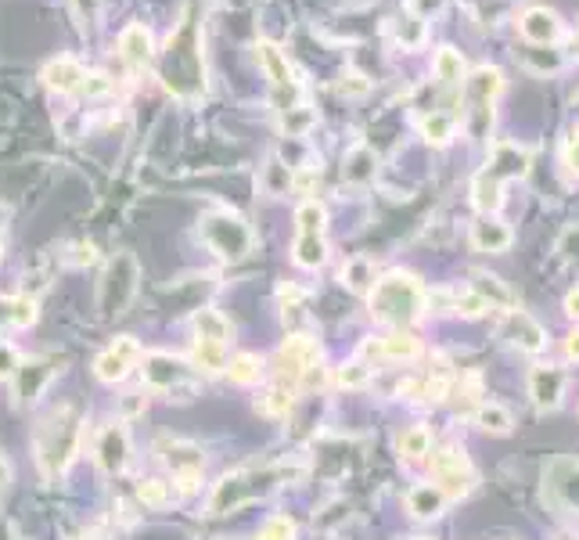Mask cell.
<instances>
[{"label":"cell","mask_w":579,"mask_h":540,"mask_svg":"<svg viewBox=\"0 0 579 540\" xmlns=\"http://www.w3.org/2000/svg\"><path fill=\"white\" fill-rule=\"evenodd\" d=\"M80 443H83L80 414L72 411L69 404L54 407L44 422L36 425L33 447H36V465H40V472H44L47 479H58L65 468L76 461V454H80Z\"/></svg>","instance_id":"cell-1"},{"label":"cell","mask_w":579,"mask_h":540,"mask_svg":"<svg viewBox=\"0 0 579 540\" xmlns=\"http://www.w3.org/2000/svg\"><path fill=\"white\" fill-rule=\"evenodd\" d=\"M421 310H425V288L407 270H392L371 288V314H375V321L403 328V324L418 321Z\"/></svg>","instance_id":"cell-2"},{"label":"cell","mask_w":579,"mask_h":540,"mask_svg":"<svg viewBox=\"0 0 579 540\" xmlns=\"http://www.w3.org/2000/svg\"><path fill=\"white\" fill-rule=\"evenodd\" d=\"M137 288H141V267H137L134 252H116L108 260L105 274L98 285V314L101 317H123L134 303Z\"/></svg>","instance_id":"cell-3"},{"label":"cell","mask_w":579,"mask_h":540,"mask_svg":"<svg viewBox=\"0 0 579 540\" xmlns=\"http://www.w3.org/2000/svg\"><path fill=\"white\" fill-rule=\"evenodd\" d=\"M202 242L220 256V260H241L249 256L252 245H256V234L252 227L241 220L234 209H209L202 216Z\"/></svg>","instance_id":"cell-4"},{"label":"cell","mask_w":579,"mask_h":540,"mask_svg":"<svg viewBox=\"0 0 579 540\" xmlns=\"http://www.w3.org/2000/svg\"><path fill=\"white\" fill-rule=\"evenodd\" d=\"M141 360H144L141 339H134V335H119L105 353H98V360H94V378L105 382V386H119V382L130 378V371L141 368Z\"/></svg>","instance_id":"cell-5"},{"label":"cell","mask_w":579,"mask_h":540,"mask_svg":"<svg viewBox=\"0 0 579 540\" xmlns=\"http://www.w3.org/2000/svg\"><path fill=\"white\" fill-rule=\"evenodd\" d=\"M195 368L191 360L177 357V353H144L141 360V378L152 393H173L177 386H188Z\"/></svg>","instance_id":"cell-6"},{"label":"cell","mask_w":579,"mask_h":540,"mask_svg":"<svg viewBox=\"0 0 579 540\" xmlns=\"http://www.w3.org/2000/svg\"><path fill=\"white\" fill-rule=\"evenodd\" d=\"M58 375V360L51 357H29L22 360L11 375V396H15V407H33L40 396L47 393V386Z\"/></svg>","instance_id":"cell-7"},{"label":"cell","mask_w":579,"mask_h":540,"mask_svg":"<svg viewBox=\"0 0 579 540\" xmlns=\"http://www.w3.org/2000/svg\"><path fill=\"white\" fill-rule=\"evenodd\" d=\"M317 360H321V346H317V339H310V335H288V339L281 342V350H277V360H274L277 382H281V386L299 382Z\"/></svg>","instance_id":"cell-8"},{"label":"cell","mask_w":579,"mask_h":540,"mask_svg":"<svg viewBox=\"0 0 579 540\" xmlns=\"http://www.w3.org/2000/svg\"><path fill=\"white\" fill-rule=\"evenodd\" d=\"M432 483H436L446 497H461L472 490L475 468L468 465V458L457 454V450H439L436 458H432Z\"/></svg>","instance_id":"cell-9"},{"label":"cell","mask_w":579,"mask_h":540,"mask_svg":"<svg viewBox=\"0 0 579 540\" xmlns=\"http://www.w3.org/2000/svg\"><path fill=\"white\" fill-rule=\"evenodd\" d=\"M94 461L105 476H119L130 461V432L123 422H112L98 432V443H94Z\"/></svg>","instance_id":"cell-10"},{"label":"cell","mask_w":579,"mask_h":540,"mask_svg":"<svg viewBox=\"0 0 579 540\" xmlns=\"http://www.w3.org/2000/svg\"><path fill=\"white\" fill-rule=\"evenodd\" d=\"M547 494L565 512H579V458H558L547 468Z\"/></svg>","instance_id":"cell-11"},{"label":"cell","mask_w":579,"mask_h":540,"mask_svg":"<svg viewBox=\"0 0 579 540\" xmlns=\"http://www.w3.org/2000/svg\"><path fill=\"white\" fill-rule=\"evenodd\" d=\"M500 339H508L511 346H518V350H526V353L544 350V328H540L529 314H522V310H511V314L504 317Z\"/></svg>","instance_id":"cell-12"},{"label":"cell","mask_w":579,"mask_h":540,"mask_svg":"<svg viewBox=\"0 0 579 540\" xmlns=\"http://www.w3.org/2000/svg\"><path fill=\"white\" fill-rule=\"evenodd\" d=\"M562 393H565V371L547 364V368H536L529 375V396H533V404L540 411H554V407L562 404Z\"/></svg>","instance_id":"cell-13"},{"label":"cell","mask_w":579,"mask_h":540,"mask_svg":"<svg viewBox=\"0 0 579 540\" xmlns=\"http://www.w3.org/2000/svg\"><path fill=\"white\" fill-rule=\"evenodd\" d=\"M119 58H123L130 69H144V65H152L155 44H152V33H148L141 22H130V26L119 33Z\"/></svg>","instance_id":"cell-14"},{"label":"cell","mask_w":579,"mask_h":540,"mask_svg":"<svg viewBox=\"0 0 579 540\" xmlns=\"http://www.w3.org/2000/svg\"><path fill=\"white\" fill-rule=\"evenodd\" d=\"M252 497V486L249 476H227L216 483L213 497H209V515H223V512H234L241 504Z\"/></svg>","instance_id":"cell-15"},{"label":"cell","mask_w":579,"mask_h":540,"mask_svg":"<svg viewBox=\"0 0 579 540\" xmlns=\"http://www.w3.org/2000/svg\"><path fill=\"white\" fill-rule=\"evenodd\" d=\"M83 65L76 62V58H69V54H62V58H54V62L44 65V83L51 90H58V94H72V90L83 87Z\"/></svg>","instance_id":"cell-16"},{"label":"cell","mask_w":579,"mask_h":540,"mask_svg":"<svg viewBox=\"0 0 579 540\" xmlns=\"http://www.w3.org/2000/svg\"><path fill=\"white\" fill-rule=\"evenodd\" d=\"M223 375L231 378L234 386H256L259 378L267 375V360L259 357V353L241 350V353H234V357H227V368H223Z\"/></svg>","instance_id":"cell-17"},{"label":"cell","mask_w":579,"mask_h":540,"mask_svg":"<svg viewBox=\"0 0 579 540\" xmlns=\"http://www.w3.org/2000/svg\"><path fill=\"white\" fill-rule=\"evenodd\" d=\"M36 324V296H0V332Z\"/></svg>","instance_id":"cell-18"},{"label":"cell","mask_w":579,"mask_h":540,"mask_svg":"<svg viewBox=\"0 0 579 540\" xmlns=\"http://www.w3.org/2000/svg\"><path fill=\"white\" fill-rule=\"evenodd\" d=\"M418 339L410 332H403V328H396L392 335H385L382 342H367L364 346V353H378V357H385V360H414L418 357Z\"/></svg>","instance_id":"cell-19"},{"label":"cell","mask_w":579,"mask_h":540,"mask_svg":"<svg viewBox=\"0 0 579 540\" xmlns=\"http://www.w3.org/2000/svg\"><path fill=\"white\" fill-rule=\"evenodd\" d=\"M191 368L198 375H220L227 368V342L195 339V346H191Z\"/></svg>","instance_id":"cell-20"},{"label":"cell","mask_w":579,"mask_h":540,"mask_svg":"<svg viewBox=\"0 0 579 540\" xmlns=\"http://www.w3.org/2000/svg\"><path fill=\"white\" fill-rule=\"evenodd\" d=\"M256 58H259V65H263V72H267V80L274 83L277 90L292 87V65H288V58L281 54V47L263 40V44H256Z\"/></svg>","instance_id":"cell-21"},{"label":"cell","mask_w":579,"mask_h":540,"mask_svg":"<svg viewBox=\"0 0 579 540\" xmlns=\"http://www.w3.org/2000/svg\"><path fill=\"white\" fill-rule=\"evenodd\" d=\"M446 501H450V497H446L436 483H421L407 494V508L418 515V519H436V515H443Z\"/></svg>","instance_id":"cell-22"},{"label":"cell","mask_w":579,"mask_h":540,"mask_svg":"<svg viewBox=\"0 0 579 540\" xmlns=\"http://www.w3.org/2000/svg\"><path fill=\"white\" fill-rule=\"evenodd\" d=\"M472 242L479 252H504L511 245V231L493 216H482L472 224Z\"/></svg>","instance_id":"cell-23"},{"label":"cell","mask_w":579,"mask_h":540,"mask_svg":"<svg viewBox=\"0 0 579 540\" xmlns=\"http://www.w3.org/2000/svg\"><path fill=\"white\" fill-rule=\"evenodd\" d=\"M292 260L303 270L324 267V260H328V242H324V234H295Z\"/></svg>","instance_id":"cell-24"},{"label":"cell","mask_w":579,"mask_h":540,"mask_svg":"<svg viewBox=\"0 0 579 540\" xmlns=\"http://www.w3.org/2000/svg\"><path fill=\"white\" fill-rule=\"evenodd\" d=\"M522 33H526L533 44H551L554 36L562 33V22H558L554 11L533 8V11H526V18H522Z\"/></svg>","instance_id":"cell-25"},{"label":"cell","mask_w":579,"mask_h":540,"mask_svg":"<svg viewBox=\"0 0 579 540\" xmlns=\"http://www.w3.org/2000/svg\"><path fill=\"white\" fill-rule=\"evenodd\" d=\"M191 328H195V339L231 342V321H227L220 310H213V306H202L195 314V321H191Z\"/></svg>","instance_id":"cell-26"},{"label":"cell","mask_w":579,"mask_h":540,"mask_svg":"<svg viewBox=\"0 0 579 540\" xmlns=\"http://www.w3.org/2000/svg\"><path fill=\"white\" fill-rule=\"evenodd\" d=\"M375 170H378V159L371 148H353L342 162V177L349 184H367V180H375Z\"/></svg>","instance_id":"cell-27"},{"label":"cell","mask_w":579,"mask_h":540,"mask_svg":"<svg viewBox=\"0 0 579 540\" xmlns=\"http://www.w3.org/2000/svg\"><path fill=\"white\" fill-rule=\"evenodd\" d=\"M396 450H400V458H407V461L425 458L428 450H432V432H428L425 425H410V429L400 432V440H396Z\"/></svg>","instance_id":"cell-28"},{"label":"cell","mask_w":579,"mask_h":540,"mask_svg":"<svg viewBox=\"0 0 579 540\" xmlns=\"http://www.w3.org/2000/svg\"><path fill=\"white\" fill-rule=\"evenodd\" d=\"M137 501L144 504V508H152V512H159V508H166V504L173 501V483L170 479H141L137 483Z\"/></svg>","instance_id":"cell-29"},{"label":"cell","mask_w":579,"mask_h":540,"mask_svg":"<svg viewBox=\"0 0 579 540\" xmlns=\"http://www.w3.org/2000/svg\"><path fill=\"white\" fill-rule=\"evenodd\" d=\"M342 281H346L353 292H371V288H375V263L367 260V256H353V260H346V267H342Z\"/></svg>","instance_id":"cell-30"},{"label":"cell","mask_w":579,"mask_h":540,"mask_svg":"<svg viewBox=\"0 0 579 540\" xmlns=\"http://www.w3.org/2000/svg\"><path fill=\"white\" fill-rule=\"evenodd\" d=\"M324 224H328V213L321 202L306 198L303 206L295 209V234H324Z\"/></svg>","instance_id":"cell-31"},{"label":"cell","mask_w":579,"mask_h":540,"mask_svg":"<svg viewBox=\"0 0 579 540\" xmlns=\"http://www.w3.org/2000/svg\"><path fill=\"white\" fill-rule=\"evenodd\" d=\"M256 411L267 414V418H285L288 411H292V393H288V386H270L267 393H259L256 400Z\"/></svg>","instance_id":"cell-32"},{"label":"cell","mask_w":579,"mask_h":540,"mask_svg":"<svg viewBox=\"0 0 579 540\" xmlns=\"http://www.w3.org/2000/svg\"><path fill=\"white\" fill-rule=\"evenodd\" d=\"M259 184H263L267 195H285V191L292 188V170L281 166V159H270L267 166H263V173H259Z\"/></svg>","instance_id":"cell-33"},{"label":"cell","mask_w":579,"mask_h":540,"mask_svg":"<svg viewBox=\"0 0 579 540\" xmlns=\"http://www.w3.org/2000/svg\"><path fill=\"white\" fill-rule=\"evenodd\" d=\"M472 292L486 299V303H490V310H493V306H508L511 303V292L500 285L497 278H490V274H475V288H472Z\"/></svg>","instance_id":"cell-34"},{"label":"cell","mask_w":579,"mask_h":540,"mask_svg":"<svg viewBox=\"0 0 579 540\" xmlns=\"http://www.w3.org/2000/svg\"><path fill=\"white\" fill-rule=\"evenodd\" d=\"M475 422H479L486 432H497V436L500 432H511V425H515L511 422V414L500 404H482L479 411H475Z\"/></svg>","instance_id":"cell-35"},{"label":"cell","mask_w":579,"mask_h":540,"mask_svg":"<svg viewBox=\"0 0 579 540\" xmlns=\"http://www.w3.org/2000/svg\"><path fill=\"white\" fill-rule=\"evenodd\" d=\"M313 123H317V112H313V108H306V105H288L285 108V130L292 137H306Z\"/></svg>","instance_id":"cell-36"},{"label":"cell","mask_w":579,"mask_h":540,"mask_svg":"<svg viewBox=\"0 0 579 540\" xmlns=\"http://www.w3.org/2000/svg\"><path fill=\"white\" fill-rule=\"evenodd\" d=\"M436 76L443 83H457L464 76V62L454 47H443V51L436 54Z\"/></svg>","instance_id":"cell-37"},{"label":"cell","mask_w":579,"mask_h":540,"mask_svg":"<svg viewBox=\"0 0 579 540\" xmlns=\"http://www.w3.org/2000/svg\"><path fill=\"white\" fill-rule=\"evenodd\" d=\"M256 540H295V522L288 515H270L263 526H259Z\"/></svg>","instance_id":"cell-38"},{"label":"cell","mask_w":579,"mask_h":540,"mask_svg":"<svg viewBox=\"0 0 579 540\" xmlns=\"http://www.w3.org/2000/svg\"><path fill=\"white\" fill-rule=\"evenodd\" d=\"M339 382H342V386H346V389H360V386H367V382H371V368H367L364 360H349V364H342Z\"/></svg>","instance_id":"cell-39"},{"label":"cell","mask_w":579,"mask_h":540,"mask_svg":"<svg viewBox=\"0 0 579 540\" xmlns=\"http://www.w3.org/2000/svg\"><path fill=\"white\" fill-rule=\"evenodd\" d=\"M425 134H428V141L446 144L450 134H454V123H450V116H443V112H432V116L425 119Z\"/></svg>","instance_id":"cell-40"},{"label":"cell","mask_w":579,"mask_h":540,"mask_svg":"<svg viewBox=\"0 0 579 540\" xmlns=\"http://www.w3.org/2000/svg\"><path fill=\"white\" fill-rule=\"evenodd\" d=\"M18 364H22L18 350H15V346H11L8 339H0V382H11V375H15Z\"/></svg>","instance_id":"cell-41"},{"label":"cell","mask_w":579,"mask_h":540,"mask_svg":"<svg viewBox=\"0 0 579 540\" xmlns=\"http://www.w3.org/2000/svg\"><path fill=\"white\" fill-rule=\"evenodd\" d=\"M144 404H148V400H144V393H126L123 400H119V418H123V422H130V418H137V414L144 411Z\"/></svg>","instance_id":"cell-42"},{"label":"cell","mask_w":579,"mask_h":540,"mask_svg":"<svg viewBox=\"0 0 579 540\" xmlns=\"http://www.w3.org/2000/svg\"><path fill=\"white\" fill-rule=\"evenodd\" d=\"M558 252H562L565 260H579V224L569 227V231L562 234V242H558Z\"/></svg>","instance_id":"cell-43"},{"label":"cell","mask_w":579,"mask_h":540,"mask_svg":"<svg viewBox=\"0 0 579 540\" xmlns=\"http://www.w3.org/2000/svg\"><path fill=\"white\" fill-rule=\"evenodd\" d=\"M108 87H112V83H108V76H101V72H87V76H83V90H87V94H105Z\"/></svg>","instance_id":"cell-44"},{"label":"cell","mask_w":579,"mask_h":540,"mask_svg":"<svg viewBox=\"0 0 579 540\" xmlns=\"http://www.w3.org/2000/svg\"><path fill=\"white\" fill-rule=\"evenodd\" d=\"M76 252H80V256H76V263H94L98 260V256H94V245H76Z\"/></svg>","instance_id":"cell-45"},{"label":"cell","mask_w":579,"mask_h":540,"mask_svg":"<svg viewBox=\"0 0 579 540\" xmlns=\"http://www.w3.org/2000/svg\"><path fill=\"white\" fill-rule=\"evenodd\" d=\"M8 483H11V465H8V458L0 454V490H8Z\"/></svg>","instance_id":"cell-46"},{"label":"cell","mask_w":579,"mask_h":540,"mask_svg":"<svg viewBox=\"0 0 579 540\" xmlns=\"http://www.w3.org/2000/svg\"><path fill=\"white\" fill-rule=\"evenodd\" d=\"M569 162H572V170L579 173V134L569 141Z\"/></svg>","instance_id":"cell-47"},{"label":"cell","mask_w":579,"mask_h":540,"mask_svg":"<svg viewBox=\"0 0 579 540\" xmlns=\"http://www.w3.org/2000/svg\"><path fill=\"white\" fill-rule=\"evenodd\" d=\"M565 310H569L572 317H579V288H576V292H569V299H565Z\"/></svg>","instance_id":"cell-48"},{"label":"cell","mask_w":579,"mask_h":540,"mask_svg":"<svg viewBox=\"0 0 579 540\" xmlns=\"http://www.w3.org/2000/svg\"><path fill=\"white\" fill-rule=\"evenodd\" d=\"M569 357L579 360V332H572V339H569Z\"/></svg>","instance_id":"cell-49"},{"label":"cell","mask_w":579,"mask_h":540,"mask_svg":"<svg viewBox=\"0 0 579 540\" xmlns=\"http://www.w3.org/2000/svg\"><path fill=\"white\" fill-rule=\"evenodd\" d=\"M0 540H11V526L4 519H0Z\"/></svg>","instance_id":"cell-50"},{"label":"cell","mask_w":579,"mask_h":540,"mask_svg":"<svg viewBox=\"0 0 579 540\" xmlns=\"http://www.w3.org/2000/svg\"><path fill=\"white\" fill-rule=\"evenodd\" d=\"M8 216H11V209L4 206V202H0V227H4V220H8Z\"/></svg>","instance_id":"cell-51"},{"label":"cell","mask_w":579,"mask_h":540,"mask_svg":"<svg viewBox=\"0 0 579 540\" xmlns=\"http://www.w3.org/2000/svg\"><path fill=\"white\" fill-rule=\"evenodd\" d=\"M76 540H105V537H98V533H83V537H76Z\"/></svg>","instance_id":"cell-52"},{"label":"cell","mask_w":579,"mask_h":540,"mask_svg":"<svg viewBox=\"0 0 579 540\" xmlns=\"http://www.w3.org/2000/svg\"><path fill=\"white\" fill-rule=\"evenodd\" d=\"M0 252H4V249H0Z\"/></svg>","instance_id":"cell-53"}]
</instances>
